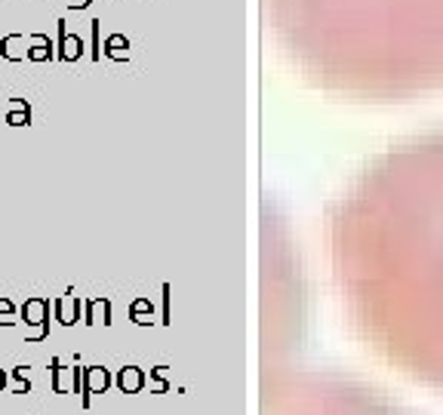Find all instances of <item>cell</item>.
Here are the masks:
<instances>
[{"instance_id":"6da1fadb","label":"cell","mask_w":443,"mask_h":415,"mask_svg":"<svg viewBox=\"0 0 443 415\" xmlns=\"http://www.w3.org/2000/svg\"><path fill=\"white\" fill-rule=\"evenodd\" d=\"M22 317L28 326H34L28 332V342L46 338V332H50V305H46L44 298H28V302L22 305Z\"/></svg>"},{"instance_id":"7a4b0ae2","label":"cell","mask_w":443,"mask_h":415,"mask_svg":"<svg viewBox=\"0 0 443 415\" xmlns=\"http://www.w3.org/2000/svg\"><path fill=\"white\" fill-rule=\"evenodd\" d=\"M80 50H84V44H80L77 34H68L65 22H59V59L62 62H74V59H80Z\"/></svg>"},{"instance_id":"3957f363","label":"cell","mask_w":443,"mask_h":415,"mask_svg":"<svg viewBox=\"0 0 443 415\" xmlns=\"http://www.w3.org/2000/svg\"><path fill=\"white\" fill-rule=\"evenodd\" d=\"M3 124L6 126H28L31 124V105L22 99H12L6 105V114H3Z\"/></svg>"},{"instance_id":"277c9868","label":"cell","mask_w":443,"mask_h":415,"mask_svg":"<svg viewBox=\"0 0 443 415\" xmlns=\"http://www.w3.org/2000/svg\"><path fill=\"white\" fill-rule=\"evenodd\" d=\"M22 46H25L22 34H6L0 40V56L10 59V62H22V59H28V50H22Z\"/></svg>"},{"instance_id":"5b68a950","label":"cell","mask_w":443,"mask_h":415,"mask_svg":"<svg viewBox=\"0 0 443 415\" xmlns=\"http://www.w3.org/2000/svg\"><path fill=\"white\" fill-rule=\"evenodd\" d=\"M28 44H31V50H28L31 62H50L53 59V40L46 37V34H34Z\"/></svg>"},{"instance_id":"8992f818","label":"cell","mask_w":443,"mask_h":415,"mask_svg":"<svg viewBox=\"0 0 443 415\" xmlns=\"http://www.w3.org/2000/svg\"><path fill=\"white\" fill-rule=\"evenodd\" d=\"M77 311H80V302L71 296L56 302V317H59V323H65V326H71L74 320H77Z\"/></svg>"},{"instance_id":"52a82bcc","label":"cell","mask_w":443,"mask_h":415,"mask_svg":"<svg viewBox=\"0 0 443 415\" xmlns=\"http://www.w3.org/2000/svg\"><path fill=\"white\" fill-rule=\"evenodd\" d=\"M108 387V372L102 369V366H93V369H86V391H105Z\"/></svg>"},{"instance_id":"ba28073f","label":"cell","mask_w":443,"mask_h":415,"mask_svg":"<svg viewBox=\"0 0 443 415\" xmlns=\"http://www.w3.org/2000/svg\"><path fill=\"white\" fill-rule=\"evenodd\" d=\"M16 305L10 298H0V326H16Z\"/></svg>"},{"instance_id":"9c48e42d","label":"cell","mask_w":443,"mask_h":415,"mask_svg":"<svg viewBox=\"0 0 443 415\" xmlns=\"http://www.w3.org/2000/svg\"><path fill=\"white\" fill-rule=\"evenodd\" d=\"M120 387H126V391H135V387H139V372H135V366L120 372Z\"/></svg>"},{"instance_id":"30bf717a","label":"cell","mask_w":443,"mask_h":415,"mask_svg":"<svg viewBox=\"0 0 443 415\" xmlns=\"http://www.w3.org/2000/svg\"><path fill=\"white\" fill-rule=\"evenodd\" d=\"M12 376H16V394H28V387H31V382L28 378H25V366H16V369H12Z\"/></svg>"},{"instance_id":"8fae6325","label":"cell","mask_w":443,"mask_h":415,"mask_svg":"<svg viewBox=\"0 0 443 415\" xmlns=\"http://www.w3.org/2000/svg\"><path fill=\"white\" fill-rule=\"evenodd\" d=\"M93 317H99L102 323H108V302H95V305H93V314H90V320H86V323H95Z\"/></svg>"},{"instance_id":"7c38bea8","label":"cell","mask_w":443,"mask_h":415,"mask_svg":"<svg viewBox=\"0 0 443 415\" xmlns=\"http://www.w3.org/2000/svg\"><path fill=\"white\" fill-rule=\"evenodd\" d=\"M3 387H6V372L0 369V391H3Z\"/></svg>"},{"instance_id":"4fadbf2b","label":"cell","mask_w":443,"mask_h":415,"mask_svg":"<svg viewBox=\"0 0 443 415\" xmlns=\"http://www.w3.org/2000/svg\"><path fill=\"white\" fill-rule=\"evenodd\" d=\"M86 3H90V0H80V3H77V6H86Z\"/></svg>"},{"instance_id":"5bb4252c","label":"cell","mask_w":443,"mask_h":415,"mask_svg":"<svg viewBox=\"0 0 443 415\" xmlns=\"http://www.w3.org/2000/svg\"><path fill=\"white\" fill-rule=\"evenodd\" d=\"M0 117H3V114H0Z\"/></svg>"}]
</instances>
